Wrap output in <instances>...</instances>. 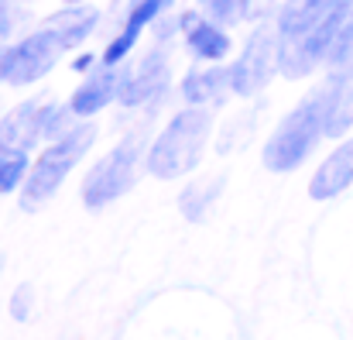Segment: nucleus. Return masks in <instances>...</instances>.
<instances>
[{"label": "nucleus", "instance_id": "obj_14", "mask_svg": "<svg viewBox=\"0 0 353 340\" xmlns=\"http://www.w3.org/2000/svg\"><path fill=\"white\" fill-rule=\"evenodd\" d=\"M353 127V62L340 69V76L330 79V117H326V134L340 138Z\"/></svg>", "mask_w": 353, "mask_h": 340}, {"label": "nucleus", "instance_id": "obj_2", "mask_svg": "<svg viewBox=\"0 0 353 340\" xmlns=\"http://www.w3.org/2000/svg\"><path fill=\"white\" fill-rule=\"evenodd\" d=\"M210 131H213V113L210 111L189 107V111L175 113L172 124L154 138V144L148 151V172L154 179H179V176L192 172L203 158Z\"/></svg>", "mask_w": 353, "mask_h": 340}, {"label": "nucleus", "instance_id": "obj_18", "mask_svg": "<svg viewBox=\"0 0 353 340\" xmlns=\"http://www.w3.org/2000/svg\"><path fill=\"white\" fill-rule=\"evenodd\" d=\"M28 172H31L28 151H0V196L21 189L28 182Z\"/></svg>", "mask_w": 353, "mask_h": 340}, {"label": "nucleus", "instance_id": "obj_15", "mask_svg": "<svg viewBox=\"0 0 353 340\" xmlns=\"http://www.w3.org/2000/svg\"><path fill=\"white\" fill-rule=\"evenodd\" d=\"M336 0H285L281 3V14H278V35L288 38V35H299L305 31L309 24H316Z\"/></svg>", "mask_w": 353, "mask_h": 340}, {"label": "nucleus", "instance_id": "obj_16", "mask_svg": "<svg viewBox=\"0 0 353 340\" xmlns=\"http://www.w3.org/2000/svg\"><path fill=\"white\" fill-rule=\"evenodd\" d=\"M97 21H100V14H97L93 7H65V10L52 14L45 24H52V28L65 38V45H69V48H76L79 41H86V38H90V31L97 28Z\"/></svg>", "mask_w": 353, "mask_h": 340}, {"label": "nucleus", "instance_id": "obj_21", "mask_svg": "<svg viewBox=\"0 0 353 340\" xmlns=\"http://www.w3.org/2000/svg\"><path fill=\"white\" fill-rule=\"evenodd\" d=\"M31 313H34V289L24 282V285H17V292H14V299H10V317L24 323Z\"/></svg>", "mask_w": 353, "mask_h": 340}, {"label": "nucleus", "instance_id": "obj_17", "mask_svg": "<svg viewBox=\"0 0 353 340\" xmlns=\"http://www.w3.org/2000/svg\"><path fill=\"white\" fill-rule=\"evenodd\" d=\"M220 189H223V179H210V182L189 186V189L182 193V200H179V207H182L185 220H203V217H206V210L213 207V200L220 196Z\"/></svg>", "mask_w": 353, "mask_h": 340}, {"label": "nucleus", "instance_id": "obj_4", "mask_svg": "<svg viewBox=\"0 0 353 340\" xmlns=\"http://www.w3.org/2000/svg\"><path fill=\"white\" fill-rule=\"evenodd\" d=\"M141 148H144V131H134L120 141L110 155H103L86 182H83V203L90 210H103L110 207L114 200H120L130 186H134V176H137V162H141Z\"/></svg>", "mask_w": 353, "mask_h": 340}, {"label": "nucleus", "instance_id": "obj_5", "mask_svg": "<svg viewBox=\"0 0 353 340\" xmlns=\"http://www.w3.org/2000/svg\"><path fill=\"white\" fill-rule=\"evenodd\" d=\"M69 52L65 38L52 28V24H41L34 35L21 38L17 45L10 48H0V69H3V79L10 86H28L34 79H41L45 73L55 69V62Z\"/></svg>", "mask_w": 353, "mask_h": 340}, {"label": "nucleus", "instance_id": "obj_24", "mask_svg": "<svg viewBox=\"0 0 353 340\" xmlns=\"http://www.w3.org/2000/svg\"><path fill=\"white\" fill-rule=\"evenodd\" d=\"M72 3H83V0H72Z\"/></svg>", "mask_w": 353, "mask_h": 340}, {"label": "nucleus", "instance_id": "obj_22", "mask_svg": "<svg viewBox=\"0 0 353 340\" xmlns=\"http://www.w3.org/2000/svg\"><path fill=\"white\" fill-rule=\"evenodd\" d=\"M274 3L278 0H243V17H268L271 10H274Z\"/></svg>", "mask_w": 353, "mask_h": 340}, {"label": "nucleus", "instance_id": "obj_20", "mask_svg": "<svg viewBox=\"0 0 353 340\" xmlns=\"http://www.w3.org/2000/svg\"><path fill=\"white\" fill-rule=\"evenodd\" d=\"M24 21V14H21V7H17V0H0V45L17 31V24Z\"/></svg>", "mask_w": 353, "mask_h": 340}, {"label": "nucleus", "instance_id": "obj_7", "mask_svg": "<svg viewBox=\"0 0 353 340\" xmlns=\"http://www.w3.org/2000/svg\"><path fill=\"white\" fill-rule=\"evenodd\" d=\"M48 107L41 100H24L7 117H0V151H28L45 138L48 127Z\"/></svg>", "mask_w": 353, "mask_h": 340}, {"label": "nucleus", "instance_id": "obj_23", "mask_svg": "<svg viewBox=\"0 0 353 340\" xmlns=\"http://www.w3.org/2000/svg\"><path fill=\"white\" fill-rule=\"evenodd\" d=\"M93 62H97L93 55H79V59H76V73H86V69H93Z\"/></svg>", "mask_w": 353, "mask_h": 340}, {"label": "nucleus", "instance_id": "obj_10", "mask_svg": "<svg viewBox=\"0 0 353 340\" xmlns=\"http://www.w3.org/2000/svg\"><path fill=\"white\" fill-rule=\"evenodd\" d=\"M168 3H172V0H134V3H130V14H127V21H123V28H120V35L107 45V52H103V66H120V62L127 59V52L137 45L141 31H144Z\"/></svg>", "mask_w": 353, "mask_h": 340}, {"label": "nucleus", "instance_id": "obj_9", "mask_svg": "<svg viewBox=\"0 0 353 340\" xmlns=\"http://www.w3.org/2000/svg\"><path fill=\"white\" fill-rule=\"evenodd\" d=\"M123 73L127 69H117V66H103L97 73H90V79L72 93L69 107L76 111V117H93L100 113L107 104L120 100V83H123Z\"/></svg>", "mask_w": 353, "mask_h": 340}, {"label": "nucleus", "instance_id": "obj_11", "mask_svg": "<svg viewBox=\"0 0 353 340\" xmlns=\"http://www.w3.org/2000/svg\"><path fill=\"white\" fill-rule=\"evenodd\" d=\"M182 31L189 41V52L203 62H220L230 52V35L223 31L220 21L213 17H199V14H185L182 17Z\"/></svg>", "mask_w": 353, "mask_h": 340}, {"label": "nucleus", "instance_id": "obj_3", "mask_svg": "<svg viewBox=\"0 0 353 340\" xmlns=\"http://www.w3.org/2000/svg\"><path fill=\"white\" fill-rule=\"evenodd\" d=\"M97 141V124H76L65 138L52 141L38 162L28 172V182L21 186V210H38L45 200L55 196V189L65 182V176L79 165V158Z\"/></svg>", "mask_w": 353, "mask_h": 340}, {"label": "nucleus", "instance_id": "obj_6", "mask_svg": "<svg viewBox=\"0 0 353 340\" xmlns=\"http://www.w3.org/2000/svg\"><path fill=\"white\" fill-rule=\"evenodd\" d=\"M278 69H281V35H278V28L261 24V28L247 38L240 59L230 66L234 93H240V97L261 93Z\"/></svg>", "mask_w": 353, "mask_h": 340}, {"label": "nucleus", "instance_id": "obj_1", "mask_svg": "<svg viewBox=\"0 0 353 340\" xmlns=\"http://www.w3.org/2000/svg\"><path fill=\"white\" fill-rule=\"evenodd\" d=\"M326 117H330V83L319 86L312 97H305L295 111L278 124V131L264 144V165L271 172L299 169L312 155L319 138L326 134Z\"/></svg>", "mask_w": 353, "mask_h": 340}, {"label": "nucleus", "instance_id": "obj_25", "mask_svg": "<svg viewBox=\"0 0 353 340\" xmlns=\"http://www.w3.org/2000/svg\"><path fill=\"white\" fill-rule=\"evenodd\" d=\"M0 79H3V69H0Z\"/></svg>", "mask_w": 353, "mask_h": 340}, {"label": "nucleus", "instance_id": "obj_8", "mask_svg": "<svg viewBox=\"0 0 353 340\" xmlns=\"http://www.w3.org/2000/svg\"><path fill=\"white\" fill-rule=\"evenodd\" d=\"M165 86H168V59H165L161 48H151L134 69L123 73V83H120V104H123V107L148 104V100H154Z\"/></svg>", "mask_w": 353, "mask_h": 340}, {"label": "nucleus", "instance_id": "obj_19", "mask_svg": "<svg viewBox=\"0 0 353 340\" xmlns=\"http://www.w3.org/2000/svg\"><path fill=\"white\" fill-rule=\"evenodd\" d=\"M199 7L220 24H234L243 17V0H199Z\"/></svg>", "mask_w": 353, "mask_h": 340}, {"label": "nucleus", "instance_id": "obj_12", "mask_svg": "<svg viewBox=\"0 0 353 340\" xmlns=\"http://www.w3.org/2000/svg\"><path fill=\"white\" fill-rule=\"evenodd\" d=\"M350 182H353V138L343 141V144L316 169V176H312V182H309V196H312V200H333V196H340L343 189H350Z\"/></svg>", "mask_w": 353, "mask_h": 340}, {"label": "nucleus", "instance_id": "obj_13", "mask_svg": "<svg viewBox=\"0 0 353 340\" xmlns=\"http://www.w3.org/2000/svg\"><path fill=\"white\" fill-rule=\"evenodd\" d=\"M227 90H234V76H230V69H223V66L192 69V73L182 79V97H185L192 107L216 104V100H223Z\"/></svg>", "mask_w": 353, "mask_h": 340}]
</instances>
